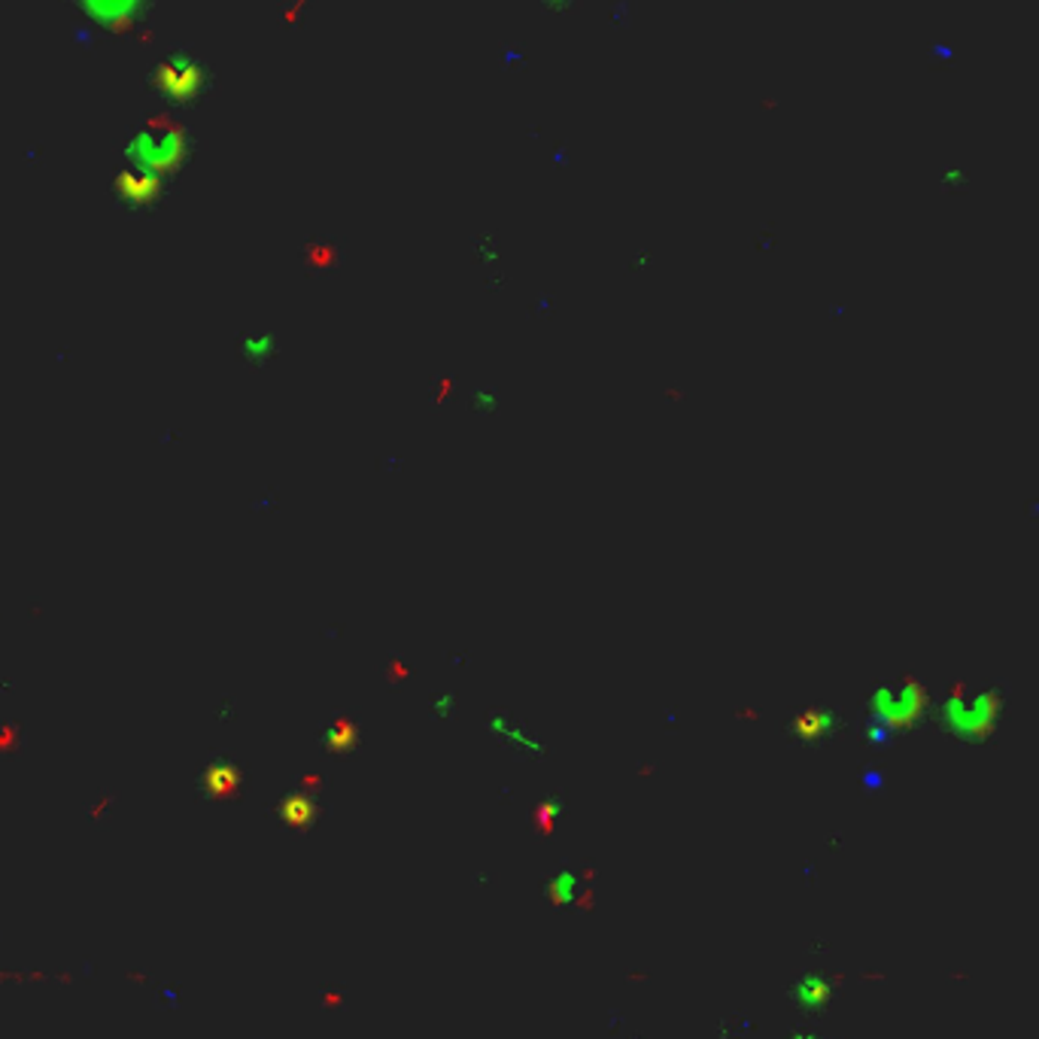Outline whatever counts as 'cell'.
Returning <instances> with one entry per match:
<instances>
[{"label": "cell", "instance_id": "1", "mask_svg": "<svg viewBox=\"0 0 1039 1039\" xmlns=\"http://www.w3.org/2000/svg\"><path fill=\"white\" fill-rule=\"evenodd\" d=\"M183 156V137L168 122H146L125 140V161L129 171H144L146 180H156L159 173L171 171Z\"/></svg>", "mask_w": 1039, "mask_h": 1039}, {"label": "cell", "instance_id": "2", "mask_svg": "<svg viewBox=\"0 0 1039 1039\" xmlns=\"http://www.w3.org/2000/svg\"><path fill=\"white\" fill-rule=\"evenodd\" d=\"M73 10L86 19L91 28L125 34L146 15L149 0H71Z\"/></svg>", "mask_w": 1039, "mask_h": 1039}]
</instances>
